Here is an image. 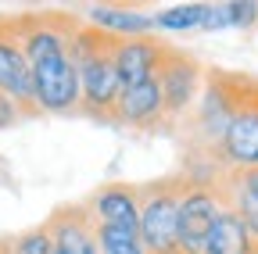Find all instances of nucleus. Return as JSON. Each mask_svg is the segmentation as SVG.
Masks as SVG:
<instances>
[{
    "label": "nucleus",
    "instance_id": "f257e3e1",
    "mask_svg": "<svg viewBox=\"0 0 258 254\" xmlns=\"http://www.w3.org/2000/svg\"><path fill=\"white\" fill-rule=\"evenodd\" d=\"M18 40L32 75V101L40 115H79V68L69 40L79 18L69 11H25L15 15Z\"/></svg>",
    "mask_w": 258,
    "mask_h": 254
},
{
    "label": "nucleus",
    "instance_id": "f03ea898",
    "mask_svg": "<svg viewBox=\"0 0 258 254\" xmlns=\"http://www.w3.org/2000/svg\"><path fill=\"white\" fill-rule=\"evenodd\" d=\"M111 40L115 36L101 33L86 22H79V29L69 40V54L79 68V115H90L108 125H111L115 101L122 93L115 65H111Z\"/></svg>",
    "mask_w": 258,
    "mask_h": 254
},
{
    "label": "nucleus",
    "instance_id": "7ed1b4c3",
    "mask_svg": "<svg viewBox=\"0 0 258 254\" xmlns=\"http://www.w3.org/2000/svg\"><path fill=\"white\" fill-rule=\"evenodd\" d=\"M183 176L137 183L140 211H137V236L147 254H179V197H183Z\"/></svg>",
    "mask_w": 258,
    "mask_h": 254
},
{
    "label": "nucleus",
    "instance_id": "20e7f679",
    "mask_svg": "<svg viewBox=\"0 0 258 254\" xmlns=\"http://www.w3.org/2000/svg\"><path fill=\"white\" fill-rule=\"evenodd\" d=\"M215 168L226 172H237V168H258V79H244L240 90V101L237 111L230 118L222 133V143L212 154Z\"/></svg>",
    "mask_w": 258,
    "mask_h": 254
},
{
    "label": "nucleus",
    "instance_id": "39448f33",
    "mask_svg": "<svg viewBox=\"0 0 258 254\" xmlns=\"http://www.w3.org/2000/svg\"><path fill=\"white\" fill-rule=\"evenodd\" d=\"M158 86H161V101H165V122H183L186 111L194 108L205 82V68L194 54H183L176 47H165L161 54V65H158Z\"/></svg>",
    "mask_w": 258,
    "mask_h": 254
},
{
    "label": "nucleus",
    "instance_id": "423d86ee",
    "mask_svg": "<svg viewBox=\"0 0 258 254\" xmlns=\"http://www.w3.org/2000/svg\"><path fill=\"white\" fill-rule=\"evenodd\" d=\"M0 97H8L22 118H36V101H32V75L29 61L18 40L15 15H0Z\"/></svg>",
    "mask_w": 258,
    "mask_h": 254
},
{
    "label": "nucleus",
    "instance_id": "0eeeda50",
    "mask_svg": "<svg viewBox=\"0 0 258 254\" xmlns=\"http://www.w3.org/2000/svg\"><path fill=\"white\" fill-rule=\"evenodd\" d=\"M222 208L219 183H186L179 197V254H201L208 229Z\"/></svg>",
    "mask_w": 258,
    "mask_h": 254
},
{
    "label": "nucleus",
    "instance_id": "6e6552de",
    "mask_svg": "<svg viewBox=\"0 0 258 254\" xmlns=\"http://www.w3.org/2000/svg\"><path fill=\"white\" fill-rule=\"evenodd\" d=\"M169 43H158L151 36H125V40H111V65L118 75V86H137L158 75L161 54H165Z\"/></svg>",
    "mask_w": 258,
    "mask_h": 254
},
{
    "label": "nucleus",
    "instance_id": "1a4fd4ad",
    "mask_svg": "<svg viewBox=\"0 0 258 254\" xmlns=\"http://www.w3.org/2000/svg\"><path fill=\"white\" fill-rule=\"evenodd\" d=\"M93 226H118V229H137V211L140 194L137 183H104L83 201Z\"/></svg>",
    "mask_w": 258,
    "mask_h": 254
},
{
    "label": "nucleus",
    "instance_id": "9d476101",
    "mask_svg": "<svg viewBox=\"0 0 258 254\" xmlns=\"http://www.w3.org/2000/svg\"><path fill=\"white\" fill-rule=\"evenodd\" d=\"M111 125H129V129H161L165 122V101H161V86L158 79L125 86L115 101Z\"/></svg>",
    "mask_w": 258,
    "mask_h": 254
},
{
    "label": "nucleus",
    "instance_id": "9b49d317",
    "mask_svg": "<svg viewBox=\"0 0 258 254\" xmlns=\"http://www.w3.org/2000/svg\"><path fill=\"white\" fill-rule=\"evenodd\" d=\"M47 233L54 243V254H97V236H93V222L83 204H64L57 208L47 222Z\"/></svg>",
    "mask_w": 258,
    "mask_h": 254
},
{
    "label": "nucleus",
    "instance_id": "f8f14e48",
    "mask_svg": "<svg viewBox=\"0 0 258 254\" xmlns=\"http://www.w3.org/2000/svg\"><path fill=\"white\" fill-rule=\"evenodd\" d=\"M201 254H258V240L247 233V226L240 222V215L230 208L226 197H222V208H219L215 226L205 236Z\"/></svg>",
    "mask_w": 258,
    "mask_h": 254
},
{
    "label": "nucleus",
    "instance_id": "ddd939ff",
    "mask_svg": "<svg viewBox=\"0 0 258 254\" xmlns=\"http://www.w3.org/2000/svg\"><path fill=\"white\" fill-rule=\"evenodd\" d=\"M86 25L101 29V33H108V36H118V40H125V36H151L154 33V18L147 11L115 8V4H101V0L86 11Z\"/></svg>",
    "mask_w": 258,
    "mask_h": 254
},
{
    "label": "nucleus",
    "instance_id": "4468645a",
    "mask_svg": "<svg viewBox=\"0 0 258 254\" xmlns=\"http://www.w3.org/2000/svg\"><path fill=\"white\" fill-rule=\"evenodd\" d=\"M222 197L230 201V208L240 215V222L247 226V233L258 240V168H237L226 172L219 179Z\"/></svg>",
    "mask_w": 258,
    "mask_h": 254
},
{
    "label": "nucleus",
    "instance_id": "2eb2a0df",
    "mask_svg": "<svg viewBox=\"0 0 258 254\" xmlns=\"http://www.w3.org/2000/svg\"><path fill=\"white\" fill-rule=\"evenodd\" d=\"M205 11H208L205 0H194V4L165 8V11H158V15H151V18H154V29H158V33H190V29H201Z\"/></svg>",
    "mask_w": 258,
    "mask_h": 254
},
{
    "label": "nucleus",
    "instance_id": "dca6fc26",
    "mask_svg": "<svg viewBox=\"0 0 258 254\" xmlns=\"http://www.w3.org/2000/svg\"><path fill=\"white\" fill-rule=\"evenodd\" d=\"M97 254H147L137 229H118V226H93Z\"/></svg>",
    "mask_w": 258,
    "mask_h": 254
},
{
    "label": "nucleus",
    "instance_id": "f3484780",
    "mask_svg": "<svg viewBox=\"0 0 258 254\" xmlns=\"http://www.w3.org/2000/svg\"><path fill=\"white\" fill-rule=\"evenodd\" d=\"M8 247H11V254H54V243H50L47 226H32V229L11 236Z\"/></svg>",
    "mask_w": 258,
    "mask_h": 254
},
{
    "label": "nucleus",
    "instance_id": "a211bd4d",
    "mask_svg": "<svg viewBox=\"0 0 258 254\" xmlns=\"http://www.w3.org/2000/svg\"><path fill=\"white\" fill-rule=\"evenodd\" d=\"M226 25L240 29V33H251L258 25V0H226Z\"/></svg>",
    "mask_w": 258,
    "mask_h": 254
},
{
    "label": "nucleus",
    "instance_id": "6ab92c4d",
    "mask_svg": "<svg viewBox=\"0 0 258 254\" xmlns=\"http://www.w3.org/2000/svg\"><path fill=\"white\" fill-rule=\"evenodd\" d=\"M201 29H208V33H215V29H230V25H226V8L222 4H208V11L201 18Z\"/></svg>",
    "mask_w": 258,
    "mask_h": 254
},
{
    "label": "nucleus",
    "instance_id": "aec40b11",
    "mask_svg": "<svg viewBox=\"0 0 258 254\" xmlns=\"http://www.w3.org/2000/svg\"><path fill=\"white\" fill-rule=\"evenodd\" d=\"M22 122V111L8 101V97H0V129H11V125Z\"/></svg>",
    "mask_w": 258,
    "mask_h": 254
},
{
    "label": "nucleus",
    "instance_id": "412c9836",
    "mask_svg": "<svg viewBox=\"0 0 258 254\" xmlns=\"http://www.w3.org/2000/svg\"><path fill=\"white\" fill-rule=\"evenodd\" d=\"M101 4H115V8H133V11H144V4H151V0H101Z\"/></svg>",
    "mask_w": 258,
    "mask_h": 254
},
{
    "label": "nucleus",
    "instance_id": "4be33fe9",
    "mask_svg": "<svg viewBox=\"0 0 258 254\" xmlns=\"http://www.w3.org/2000/svg\"><path fill=\"white\" fill-rule=\"evenodd\" d=\"M0 254H11V247H8V240H0Z\"/></svg>",
    "mask_w": 258,
    "mask_h": 254
}]
</instances>
